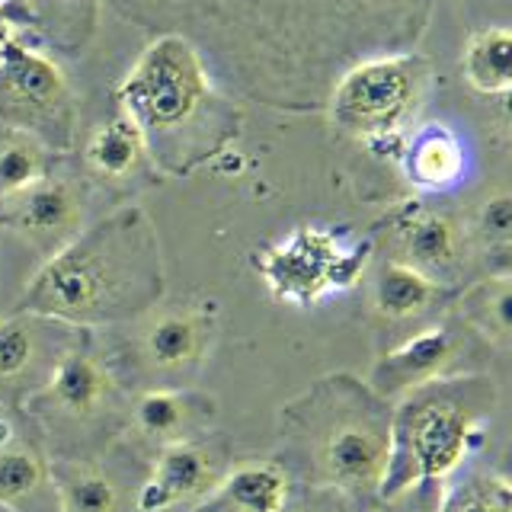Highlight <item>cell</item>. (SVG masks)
Instances as JSON below:
<instances>
[{"label": "cell", "mask_w": 512, "mask_h": 512, "mask_svg": "<svg viewBox=\"0 0 512 512\" xmlns=\"http://www.w3.org/2000/svg\"><path fill=\"white\" fill-rule=\"evenodd\" d=\"M154 36L196 45L224 87L285 109H320L362 61L410 55L432 0H109Z\"/></svg>", "instance_id": "6da1fadb"}, {"label": "cell", "mask_w": 512, "mask_h": 512, "mask_svg": "<svg viewBox=\"0 0 512 512\" xmlns=\"http://www.w3.org/2000/svg\"><path fill=\"white\" fill-rule=\"evenodd\" d=\"M164 279L154 224L141 208L128 205L48 256L16 311L77 330L132 324L160 304Z\"/></svg>", "instance_id": "7a4b0ae2"}, {"label": "cell", "mask_w": 512, "mask_h": 512, "mask_svg": "<svg viewBox=\"0 0 512 512\" xmlns=\"http://www.w3.org/2000/svg\"><path fill=\"white\" fill-rule=\"evenodd\" d=\"M394 404L352 375L311 384L279 410L282 471L308 490L359 503L378 496L391 452Z\"/></svg>", "instance_id": "3957f363"}, {"label": "cell", "mask_w": 512, "mask_h": 512, "mask_svg": "<svg viewBox=\"0 0 512 512\" xmlns=\"http://www.w3.org/2000/svg\"><path fill=\"white\" fill-rule=\"evenodd\" d=\"M496 407L500 384L487 372L448 375L400 397L378 500L391 503L420 484H442L484 442Z\"/></svg>", "instance_id": "277c9868"}, {"label": "cell", "mask_w": 512, "mask_h": 512, "mask_svg": "<svg viewBox=\"0 0 512 512\" xmlns=\"http://www.w3.org/2000/svg\"><path fill=\"white\" fill-rule=\"evenodd\" d=\"M125 116L135 122L144 148L164 154L167 141L196 122L212 100L208 74L196 45L183 36H154L119 87Z\"/></svg>", "instance_id": "5b68a950"}, {"label": "cell", "mask_w": 512, "mask_h": 512, "mask_svg": "<svg viewBox=\"0 0 512 512\" xmlns=\"http://www.w3.org/2000/svg\"><path fill=\"white\" fill-rule=\"evenodd\" d=\"M423 77L426 64L416 52L362 61L330 90V119L352 138H388L410 119L416 100H420Z\"/></svg>", "instance_id": "8992f818"}, {"label": "cell", "mask_w": 512, "mask_h": 512, "mask_svg": "<svg viewBox=\"0 0 512 512\" xmlns=\"http://www.w3.org/2000/svg\"><path fill=\"white\" fill-rule=\"evenodd\" d=\"M365 260L368 244L346 250L330 231L301 228L263 253L260 272L279 301L314 304L356 285Z\"/></svg>", "instance_id": "52a82bcc"}, {"label": "cell", "mask_w": 512, "mask_h": 512, "mask_svg": "<svg viewBox=\"0 0 512 512\" xmlns=\"http://www.w3.org/2000/svg\"><path fill=\"white\" fill-rule=\"evenodd\" d=\"M84 343V330L13 311L0 317V410L26 404L52 378L58 362Z\"/></svg>", "instance_id": "ba28073f"}, {"label": "cell", "mask_w": 512, "mask_h": 512, "mask_svg": "<svg viewBox=\"0 0 512 512\" xmlns=\"http://www.w3.org/2000/svg\"><path fill=\"white\" fill-rule=\"evenodd\" d=\"M119 404V384L112 368L96 352L80 343L58 362L42 388L26 400V410L39 416V423L52 432L68 426H93Z\"/></svg>", "instance_id": "9c48e42d"}, {"label": "cell", "mask_w": 512, "mask_h": 512, "mask_svg": "<svg viewBox=\"0 0 512 512\" xmlns=\"http://www.w3.org/2000/svg\"><path fill=\"white\" fill-rule=\"evenodd\" d=\"M0 112L20 122L26 132H39L55 144H68L71 138V109H68V87L52 61L20 45L4 48V64H0Z\"/></svg>", "instance_id": "30bf717a"}, {"label": "cell", "mask_w": 512, "mask_h": 512, "mask_svg": "<svg viewBox=\"0 0 512 512\" xmlns=\"http://www.w3.org/2000/svg\"><path fill=\"white\" fill-rule=\"evenodd\" d=\"M135 336V356L154 375H183L199 368L218 333L212 301H176L148 311Z\"/></svg>", "instance_id": "8fae6325"}, {"label": "cell", "mask_w": 512, "mask_h": 512, "mask_svg": "<svg viewBox=\"0 0 512 512\" xmlns=\"http://www.w3.org/2000/svg\"><path fill=\"white\" fill-rule=\"evenodd\" d=\"M461 356H464L461 330L429 327L423 333L410 336V340L400 343L397 349L384 352L365 384L378 397L388 400V404H397L400 397H407L410 391H420L432 381L461 375L464 372V368H458Z\"/></svg>", "instance_id": "7c38bea8"}, {"label": "cell", "mask_w": 512, "mask_h": 512, "mask_svg": "<svg viewBox=\"0 0 512 512\" xmlns=\"http://www.w3.org/2000/svg\"><path fill=\"white\" fill-rule=\"evenodd\" d=\"M0 224L52 256L80 234L84 199H80L74 183L45 176V180L29 186L20 196L0 202Z\"/></svg>", "instance_id": "4fadbf2b"}, {"label": "cell", "mask_w": 512, "mask_h": 512, "mask_svg": "<svg viewBox=\"0 0 512 512\" xmlns=\"http://www.w3.org/2000/svg\"><path fill=\"white\" fill-rule=\"evenodd\" d=\"M224 474L215 455L196 439L170 442L157 452L148 480L135 493V512H170L205 500Z\"/></svg>", "instance_id": "5bb4252c"}, {"label": "cell", "mask_w": 512, "mask_h": 512, "mask_svg": "<svg viewBox=\"0 0 512 512\" xmlns=\"http://www.w3.org/2000/svg\"><path fill=\"white\" fill-rule=\"evenodd\" d=\"M288 496L292 480L279 461H250L224 474L189 512H282Z\"/></svg>", "instance_id": "9a60e30c"}, {"label": "cell", "mask_w": 512, "mask_h": 512, "mask_svg": "<svg viewBox=\"0 0 512 512\" xmlns=\"http://www.w3.org/2000/svg\"><path fill=\"white\" fill-rule=\"evenodd\" d=\"M0 506L13 512H61L48 461L13 439L0 445Z\"/></svg>", "instance_id": "2e32d148"}, {"label": "cell", "mask_w": 512, "mask_h": 512, "mask_svg": "<svg viewBox=\"0 0 512 512\" xmlns=\"http://www.w3.org/2000/svg\"><path fill=\"white\" fill-rule=\"evenodd\" d=\"M400 263L439 282L461 263V234L442 215H407L400 224Z\"/></svg>", "instance_id": "e0dca14e"}, {"label": "cell", "mask_w": 512, "mask_h": 512, "mask_svg": "<svg viewBox=\"0 0 512 512\" xmlns=\"http://www.w3.org/2000/svg\"><path fill=\"white\" fill-rule=\"evenodd\" d=\"M208 407L212 404L180 388H148L132 404V426L138 429V436L164 448L170 442L189 439V429L202 420Z\"/></svg>", "instance_id": "ac0fdd59"}, {"label": "cell", "mask_w": 512, "mask_h": 512, "mask_svg": "<svg viewBox=\"0 0 512 512\" xmlns=\"http://www.w3.org/2000/svg\"><path fill=\"white\" fill-rule=\"evenodd\" d=\"M442 285L432 282L429 276H423L420 269H413L400 260H388L375 276V311L381 317L391 320H410L420 317L423 311H429L432 304L439 301Z\"/></svg>", "instance_id": "d6986e66"}, {"label": "cell", "mask_w": 512, "mask_h": 512, "mask_svg": "<svg viewBox=\"0 0 512 512\" xmlns=\"http://www.w3.org/2000/svg\"><path fill=\"white\" fill-rule=\"evenodd\" d=\"M61 512H119V487L96 464L77 458L48 461Z\"/></svg>", "instance_id": "ffe728a7"}, {"label": "cell", "mask_w": 512, "mask_h": 512, "mask_svg": "<svg viewBox=\"0 0 512 512\" xmlns=\"http://www.w3.org/2000/svg\"><path fill=\"white\" fill-rule=\"evenodd\" d=\"M461 324L493 346L512 340V282L509 276H490L458 295Z\"/></svg>", "instance_id": "44dd1931"}, {"label": "cell", "mask_w": 512, "mask_h": 512, "mask_svg": "<svg viewBox=\"0 0 512 512\" xmlns=\"http://www.w3.org/2000/svg\"><path fill=\"white\" fill-rule=\"evenodd\" d=\"M407 173L416 186L423 189H448L461 180L464 173V151L458 138L442 125H429L410 144Z\"/></svg>", "instance_id": "7402d4cb"}, {"label": "cell", "mask_w": 512, "mask_h": 512, "mask_svg": "<svg viewBox=\"0 0 512 512\" xmlns=\"http://www.w3.org/2000/svg\"><path fill=\"white\" fill-rule=\"evenodd\" d=\"M464 80L480 93H509L512 84V36L509 29H484L464 48Z\"/></svg>", "instance_id": "603a6c76"}, {"label": "cell", "mask_w": 512, "mask_h": 512, "mask_svg": "<svg viewBox=\"0 0 512 512\" xmlns=\"http://www.w3.org/2000/svg\"><path fill=\"white\" fill-rule=\"evenodd\" d=\"M144 138L128 116L112 119L87 141V164L103 180H122L141 164Z\"/></svg>", "instance_id": "cb8c5ba5"}, {"label": "cell", "mask_w": 512, "mask_h": 512, "mask_svg": "<svg viewBox=\"0 0 512 512\" xmlns=\"http://www.w3.org/2000/svg\"><path fill=\"white\" fill-rule=\"evenodd\" d=\"M45 176V151L36 138H29L26 132H13L7 141H0V202L20 196Z\"/></svg>", "instance_id": "d4e9b609"}, {"label": "cell", "mask_w": 512, "mask_h": 512, "mask_svg": "<svg viewBox=\"0 0 512 512\" xmlns=\"http://www.w3.org/2000/svg\"><path fill=\"white\" fill-rule=\"evenodd\" d=\"M439 512H512V484L503 474L468 477L458 490L442 496Z\"/></svg>", "instance_id": "484cf974"}, {"label": "cell", "mask_w": 512, "mask_h": 512, "mask_svg": "<svg viewBox=\"0 0 512 512\" xmlns=\"http://www.w3.org/2000/svg\"><path fill=\"white\" fill-rule=\"evenodd\" d=\"M477 234L480 240L493 250L503 253V260H509V237H512V205H509V196H496L490 202H484L477 215Z\"/></svg>", "instance_id": "4316f807"}, {"label": "cell", "mask_w": 512, "mask_h": 512, "mask_svg": "<svg viewBox=\"0 0 512 512\" xmlns=\"http://www.w3.org/2000/svg\"><path fill=\"white\" fill-rule=\"evenodd\" d=\"M311 500L301 506H285L282 512H359L352 500H343L336 493H324V490H308Z\"/></svg>", "instance_id": "83f0119b"}, {"label": "cell", "mask_w": 512, "mask_h": 512, "mask_svg": "<svg viewBox=\"0 0 512 512\" xmlns=\"http://www.w3.org/2000/svg\"><path fill=\"white\" fill-rule=\"evenodd\" d=\"M0 512H13V509H7V506H0Z\"/></svg>", "instance_id": "f1b7e54d"}]
</instances>
